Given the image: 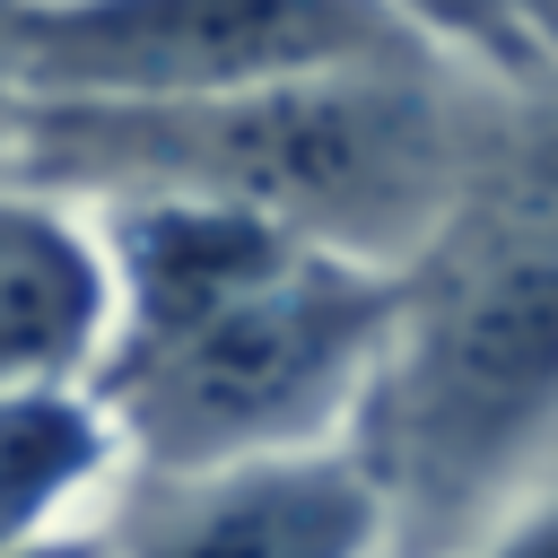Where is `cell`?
<instances>
[{
    "mask_svg": "<svg viewBox=\"0 0 558 558\" xmlns=\"http://www.w3.org/2000/svg\"><path fill=\"white\" fill-rule=\"evenodd\" d=\"M558 418V183L480 209L418 288L410 340L375 384V480L410 523H462Z\"/></svg>",
    "mask_w": 558,
    "mask_h": 558,
    "instance_id": "6da1fadb",
    "label": "cell"
},
{
    "mask_svg": "<svg viewBox=\"0 0 558 558\" xmlns=\"http://www.w3.org/2000/svg\"><path fill=\"white\" fill-rule=\"evenodd\" d=\"M375 523V488L331 471V462H296V471H253L227 480L174 514H157L140 532V558H357Z\"/></svg>",
    "mask_w": 558,
    "mask_h": 558,
    "instance_id": "5b68a950",
    "label": "cell"
},
{
    "mask_svg": "<svg viewBox=\"0 0 558 558\" xmlns=\"http://www.w3.org/2000/svg\"><path fill=\"white\" fill-rule=\"evenodd\" d=\"M87 166H148L235 192L262 209L384 218L427 166V131L401 96L375 87H270L244 105H148V113H70L52 131Z\"/></svg>",
    "mask_w": 558,
    "mask_h": 558,
    "instance_id": "3957f363",
    "label": "cell"
},
{
    "mask_svg": "<svg viewBox=\"0 0 558 558\" xmlns=\"http://www.w3.org/2000/svg\"><path fill=\"white\" fill-rule=\"evenodd\" d=\"M87 323H96L87 253L35 209H0V392L17 375L61 366L87 340Z\"/></svg>",
    "mask_w": 558,
    "mask_h": 558,
    "instance_id": "8992f818",
    "label": "cell"
},
{
    "mask_svg": "<svg viewBox=\"0 0 558 558\" xmlns=\"http://www.w3.org/2000/svg\"><path fill=\"white\" fill-rule=\"evenodd\" d=\"M506 558H558V514H549V523H532V532H523Z\"/></svg>",
    "mask_w": 558,
    "mask_h": 558,
    "instance_id": "ba28073f",
    "label": "cell"
},
{
    "mask_svg": "<svg viewBox=\"0 0 558 558\" xmlns=\"http://www.w3.org/2000/svg\"><path fill=\"white\" fill-rule=\"evenodd\" d=\"M384 296L296 244L227 270L218 288L140 314L113 401L157 462H218L331 401L349 357L375 340Z\"/></svg>",
    "mask_w": 558,
    "mask_h": 558,
    "instance_id": "7a4b0ae2",
    "label": "cell"
},
{
    "mask_svg": "<svg viewBox=\"0 0 558 558\" xmlns=\"http://www.w3.org/2000/svg\"><path fill=\"white\" fill-rule=\"evenodd\" d=\"M9 558H96V549H9Z\"/></svg>",
    "mask_w": 558,
    "mask_h": 558,
    "instance_id": "9c48e42d",
    "label": "cell"
},
{
    "mask_svg": "<svg viewBox=\"0 0 558 558\" xmlns=\"http://www.w3.org/2000/svg\"><path fill=\"white\" fill-rule=\"evenodd\" d=\"M105 436L78 401L52 392H0V558L35 532V514L96 471Z\"/></svg>",
    "mask_w": 558,
    "mask_h": 558,
    "instance_id": "52a82bcc",
    "label": "cell"
},
{
    "mask_svg": "<svg viewBox=\"0 0 558 558\" xmlns=\"http://www.w3.org/2000/svg\"><path fill=\"white\" fill-rule=\"evenodd\" d=\"M375 44L349 0H96L35 26V78L105 96H192L314 70Z\"/></svg>",
    "mask_w": 558,
    "mask_h": 558,
    "instance_id": "277c9868",
    "label": "cell"
}]
</instances>
